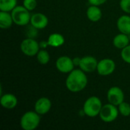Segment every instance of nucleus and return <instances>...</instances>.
I'll return each mask as SVG.
<instances>
[{
    "label": "nucleus",
    "instance_id": "nucleus-1",
    "mask_svg": "<svg viewBox=\"0 0 130 130\" xmlns=\"http://www.w3.org/2000/svg\"><path fill=\"white\" fill-rule=\"evenodd\" d=\"M88 85V78L85 72L80 69H73L69 73L66 80V86L71 92H79L84 90Z\"/></svg>",
    "mask_w": 130,
    "mask_h": 130
},
{
    "label": "nucleus",
    "instance_id": "nucleus-2",
    "mask_svg": "<svg viewBox=\"0 0 130 130\" xmlns=\"http://www.w3.org/2000/svg\"><path fill=\"white\" fill-rule=\"evenodd\" d=\"M102 107L103 105L101 99L96 96H91L85 101L82 110L86 116L95 117L99 115Z\"/></svg>",
    "mask_w": 130,
    "mask_h": 130
},
{
    "label": "nucleus",
    "instance_id": "nucleus-3",
    "mask_svg": "<svg viewBox=\"0 0 130 130\" xmlns=\"http://www.w3.org/2000/svg\"><path fill=\"white\" fill-rule=\"evenodd\" d=\"M40 123V114L34 111H27L24 113L21 118L20 124L24 130H34Z\"/></svg>",
    "mask_w": 130,
    "mask_h": 130
},
{
    "label": "nucleus",
    "instance_id": "nucleus-4",
    "mask_svg": "<svg viewBox=\"0 0 130 130\" xmlns=\"http://www.w3.org/2000/svg\"><path fill=\"white\" fill-rule=\"evenodd\" d=\"M13 21L15 24L19 26H25L30 21L31 15L30 11L27 10L24 5H17L11 11Z\"/></svg>",
    "mask_w": 130,
    "mask_h": 130
},
{
    "label": "nucleus",
    "instance_id": "nucleus-5",
    "mask_svg": "<svg viewBox=\"0 0 130 130\" xmlns=\"http://www.w3.org/2000/svg\"><path fill=\"white\" fill-rule=\"evenodd\" d=\"M120 112L117 106L109 103L104 105L99 113L101 120L105 123H111L117 120Z\"/></svg>",
    "mask_w": 130,
    "mask_h": 130
},
{
    "label": "nucleus",
    "instance_id": "nucleus-6",
    "mask_svg": "<svg viewBox=\"0 0 130 130\" xmlns=\"http://www.w3.org/2000/svg\"><path fill=\"white\" fill-rule=\"evenodd\" d=\"M40 49V43L34 38L27 37V39H24L21 43V52L27 56H37Z\"/></svg>",
    "mask_w": 130,
    "mask_h": 130
},
{
    "label": "nucleus",
    "instance_id": "nucleus-7",
    "mask_svg": "<svg viewBox=\"0 0 130 130\" xmlns=\"http://www.w3.org/2000/svg\"><path fill=\"white\" fill-rule=\"evenodd\" d=\"M116 69V63L113 59H104L98 62L97 71L101 76H107L113 73Z\"/></svg>",
    "mask_w": 130,
    "mask_h": 130
},
{
    "label": "nucleus",
    "instance_id": "nucleus-8",
    "mask_svg": "<svg viewBox=\"0 0 130 130\" xmlns=\"http://www.w3.org/2000/svg\"><path fill=\"white\" fill-rule=\"evenodd\" d=\"M107 98L109 103L115 106H119L122 102L124 101L125 96L123 90L117 86H113L108 90Z\"/></svg>",
    "mask_w": 130,
    "mask_h": 130
},
{
    "label": "nucleus",
    "instance_id": "nucleus-9",
    "mask_svg": "<svg viewBox=\"0 0 130 130\" xmlns=\"http://www.w3.org/2000/svg\"><path fill=\"white\" fill-rule=\"evenodd\" d=\"M56 66L59 72L62 73H69L74 69L75 65L72 59L67 56H62L57 59Z\"/></svg>",
    "mask_w": 130,
    "mask_h": 130
},
{
    "label": "nucleus",
    "instance_id": "nucleus-10",
    "mask_svg": "<svg viewBox=\"0 0 130 130\" xmlns=\"http://www.w3.org/2000/svg\"><path fill=\"white\" fill-rule=\"evenodd\" d=\"M98 62L92 56H86L81 58V62L79 64L80 69L85 72H92L97 70Z\"/></svg>",
    "mask_w": 130,
    "mask_h": 130
},
{
    "label": "nucleus",
    "instance_id": "nucleus-11",
    "mask_svg": "<svg viewBox=\"0 0 130 130\" xmlns=\"http://www.w3.org/2000/svg\"><path fill=\"white\" fill-rule=\"evenodd\" d=\"M30 25L37 28V30L44 29L49 24L48 18L43 13L37 12L31 15L30 18Z\"/></svg>",
    "mask_w": 130,
    "mask_h": 130
},
{
    "label": "nucleus",
    "instance_id": "nucleus-12",
    "mask_svg": "<svg viewBox=\"0 0 130 130\" xmlns=\"http://www.w3.org/2000/svg\"><path fill=\"white\" fill-rule=\"evenodd\" d=\"M52 107V103L48 98H39L34 104V110L40 115H45L50 112Z\"/></svg>",
    "mask_w": 130,
    "mask_h": 130
},
{
    "label": "nucleus",
    "instance_id": "nucleus-13",
    "mask_svg": "<svg viewBox=\"0 0 130 130\" xmlns=\"http://www.w3.org/2000/svg\"><path fill=\"white\" fill-rule=\"evenodd\" d=\"M18 101L16 96L11 93H7L2 95L0 99V103L2 107L8 110H11L16 107V106L18 105Z\"/></svg>",
    "mask_w": 130,
    "mask_h": 130
},
{
    "label": "nucleus",
    "instance_id": "nucleus-14",
    "mask_svg": "<svg viewBox=\"0 0 130 130\" xmlns=\"http://www.w3.org/2000/svg\"><path fill=\"white\" fill-rule=\"evenodd\" d=\"M86 14L88 20L92 22H98L102 18V11L98 5H91L88 8Z\"/></svg>",
    "mask_w": 130,
    "mask_h": 130
},
{
    "label": "nucleus",
    "instance_id": "nucleus-15",
    "mask_svg": "<svg viewBox=\"0 0 130 130\" xmlns=\"http://www.w3.org/2000/svg\"><path fill=\"white\" fill-rule=\"evenodd\" d=\"M117 28L120 33L126 34H130V16L122 15L120 16L117 22Z\"/></svg>",
    "mask_w": 130,
    "mask_h": 130
},
{
    "label": "nucleus",
    "instance_id": "nucleus-16",
    "mask_svg": "<svg viewBox=\"0 0 130 130\" xmlns=\"http://www.w3.org/2000/svg\"><path fill=\"white\" fill-rule=\"evenodd\" d=\"M129 38L128 37V34L120 33L117 35H116L113 40V46L117 48L123 50L126 46H127L129 44Z\"/></svg>",
    "mask_w": 130,
    "mask_h": 130
},
{
    "label": "nucleus",
    "instance_id": "nucleus-17",
    "mask_svg": "<svg viewBox=\"0 0 130 130\" xmlns=\"http://www.w3.org/2000/svg\"><path fill=\"white\" fill-rule=\"evenodd\" d=\"M14 23L11 14L8 11H0V27L2 29H8Z\"/></svg>",
    "mask_w": 130,
    "mask_h": 130
},
{
    "label": "nucleus",
    "instance_id": "nucleus-18",
    "mask_svg": "<svg viewBox=\"0 0 130 130\" xmlns=\"http://www.w3.org/2000/svg\"><path fill=\"white\" fill-rule=\"evenodd\" d=\"M47 42L49 46L52 47H59L64 44L65 38L59 33H53L49 36Z\"/></svg>",
    "mask_w": 130,
    "mask_h": 130
},
{
    "label": "nucleus",
    "instance_id": "nucleus-19",
    "mask_svg": "<svg viewBox=\"0 0 130 130\" xmlns=\"http://www.w3.org/2000/svg\"><path fill=\"white\" fill-rule=\"evenodd\" d=\"M17 6V0H0V11H11Z\"/></svg>",
    "mask_w": 130,
    "mask_h": 130
},
{
    "label": "nucleus",
    "instance_id": "nucleus-20",
    "mask_svg": "<svg viewBox=\"0 0 130 130\" xmlns=\"http://www.w3.org/2000/svg\"><path fill=\"white\" fill-rule=\"evenodd\" d=\"M37 59L41 65H46L50 59L49 53L45 49H41L37 54Z\"/></svg>",
    "mask_w": 130,
    "mask_h": 130
},
{
    "label": "nucleus",
    "instance_id": "nucleus-21",
    "mask_svg": "<svg viewBox=\"0 0 130 130\" xmlns=\"http://www.w3.org/2000/svg\"><path fill=\"white\" fill-rule=\"evenodd\" d=\"M118 110L120 113L123 117L130 116V104L126 102H122L118 106Z\"/></svg>",
    "mask_w": 130,
    "mask_h": 130
},
{
    "label": "nucleus",
    "instance_id": "nucleus-22",
    "mask_svg": "<svg viewBox=\"0 0 130 130\" xmlns=\"http://www.w3.org/2000/svg\"><path fill=\"white\" fill-rule=\"evenodd\" d=\"M121 58L124 62L130 64V45L123 48L121 51Z\"/></svg>",
    "mask_w": 130,
    "mask_h": 130
},
{
    "label": "nucleus",
    "instance_id": "nucleus-23",
    "mask_svg": "<svg viewBox=\"0 0 130 130\" xmlns=\"http://www.w3.org/2000/svg\"><path fill=\"white\" fill-rule=\"evenodd\" d=\"M23 5L27 10L31 11L37 8V0H24L23 1Z\"/></svg>",
    "mask_w": 130,
    "mask_h": 130
},
{
    "label": "nucleus",
    "instance_id": "nucleus-24",
    "mask_svg": "<svg viewBox=\"0 0 130 130\" xmlns=\"http://www.w3.org/2000/svg\"><path fill=\"white\" fill-rule=\"evenodd\" d=\"M120 6L124 12L130 14V0H120Z\"/></svg>",
    "mask_w": 130,
    "mask_h": 130
},
{
    "label": "nucleus",
    "instance_id": "nucleus-25",
    "mask_svg": "<svg viewBox=\"0 0 130 130\" xmlns=\"http://www.w3.org/2000/svg\"><path fill=\"white\" fill-rule=\"evenodd\" d=\"M88 1L91 5L100 6V5L104 4L107 0H88Z\"/></svg>",
    "mask_w": 130,
    "mask_h": 130
},
{
    "label": "nucleus",
    "instance_id": "nucleus-26",
    "mask_svg": "<svg viewBox=\"0 0 130 130\" xmlns=\"http://www.w3.org/2000/svg\"><path fill=\"white\" fill-rule=\"evenodd\" d=\"M72 59H73V62H74L75 66H79V64H80V62H81V58H79V57H75Z\"/></svg>",
    "mask_w": 130,
    "mask_h": 130
},
{
    "label": "nucleus",
    "instance_id": "nucleus-27",
    "mask_svg": "<svg viewBox=\"0 0 130 130\" xmlns=\"http://www.w3.org/2000/svg\"><path fill=\"white\" fill-rule=\"evenodd\" d=\"M47 46H49V44H48V42H47V41H46V42L43 41V42L40 43V48H41V49H45Z\"/></svg>",
    "mask_w": 130,
    "mask_h": 130
},
{
    "label": "nucleus",
    "instance_id": "nucleus-28",
    "mask_svg": "<svg viewBox=\"0 0 130 130\" xmlns=\"http://www.w3.org/2000/svg\"><path fill=\"white\" fill-rule=\"evenodd\" d=\"M128 37H129V40H130V34H128Z\"/></svg>",
    "mask_w": 130,
    "mask_h": 130
}]
</instances>
